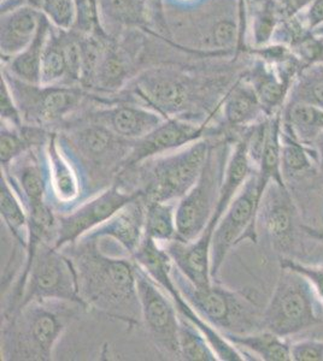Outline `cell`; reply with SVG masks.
I'll return each mask as SVG.
<instances>
[{
	"instance_id": "6da1fadb",
	"label": "cell",
	"mask_w": 323,
	"mask_h": 361,
	"mask_svg": "<svg viewBox=\"0 0 323 361\" xmlns=\"http://www.w3.org/2000/svg\"><path fill=\"white\" fill-rule=\"evenodd\" d=\"M61 250L73 262L78 294L87 308L127 324L141 323L134 259L109 255L99 240L86 236Z\"/></svg>"
},
{
	"instance_id": "7a4b0ae2",
	"label": "cell",
	"mask_w": 323,
	"mask_h": 361,
	"mask_svg": "<svg viewBox=\"0 0 323 361\" xmlns=\"http://www.w3.org/2000/svg\"><path fill=\"white\" fill-rule=\"evenodd\" d=\"M87 307L63 300H35L1 317V359L52 360L63 333Z\"/></svg>"
},
{
	"instance_id": "3957f363",
	"label": "cell",
	"mask_w": 323,
	"mask_h": 361,
	"mask_svg": "<svg viewBox=\"0 0 323 361\" xmlns=\"http://www.w3.org/2000/svg\"><path fill=\"white\" fill-rule=\"evenodd\" d=\"M57 137L81 176L87 200L114 185L135 142L82 118L68 122Z\"/></svg>"
},
{
	"instance_id": "277c9868",
	"label": "cell",
	"mask_w": 323,
	"mask_h": 361,
	"mask_svg": "<svg viewBox=\"0 0 323 361\" xmlns=\"http://www.w3.org/2000/svg\"><path fill=\"white\" fill-rule=\"evenodd\" d=\"M209 147L210 137L198 140L124 169L114 183L127 192L141 194L145 202H179L201 176Z\"/></svg>"
},
{
	"instance_id": "5b68a950",
	"label": "cell",
	"mask_w": 323,
	"mask_h": 361,
	"mask_svg": "<svg viewBox=\"0 0 323 361\" xmlns=\"http://www.w3.org/2000/svg\"><path fill=\"white\" fill-rule=\"evenodd\" d=\"M172 277L181 295L203 319L221 334L245 335L262 330V313L257 305L240 293L213 282L199 288L172 263Z\"/></svg>"
},
{
	"instance_id": "8992f818",
	"label": "cell",
	"mask_w": 323,
	"mask_h": 361,
	"mask_svg": "<svg viewBox=\"0 0 323 361\" xmlns=\"http://www.w3.org/2000/svg\"><path fill=\"white\" fill-rule=\"evenodd\" d=\"M235 141L227 135L210 137L209 151L201 176L177 202L176 240L193 241L209 224L220 199L225 168Z\"/></svg>"
},
{
	"instance_id": "52a82bcc",
	"label": "cell",
	"mask_w": 323,
	"mask_h": 361,
	"mask_svg": "<svg viewBox=\"0 0 323 361\" xmlns=\"http://www.w3.org/2000/svg\"><path fill=\"white\" fill-rule=\"evenodd\" d=\"M323 323V302L312 284L281 267L273 295L262 313V330L288 337Z\"/></svg>"
},
{
	"instance_id": "ba28073f",
	"label": "cell",
	"mask_w": 323,
	"mask_h": 361,
	"mask_svg": "<svg viewBox=\"0 0 323 361\" xmlns=\"http://www.w3.org/2000/svg\"><path fill=\"white\" fill-rule=\"evenodd\" d=\"M3 75L13 92L23 122L28 126L49 129L51 126L68 123L70 116L78 111L86 97L81 87L30 85L10 75L11 81L8 74Z\"/></svg>"
},
{
	"instance_id": "9c48e42d",
	"label": "cell",
	"mask_w": 323,
	"mask_h": 361,
	"mask_svg": "<svg viewBox=\"0 0 323 361\" xmlns=\"http://www.w3.org/2000/svg\"><path fill=\"white\" fill-rule=\"evenodd\" d=\"M135 263L146 270L148 275L155 279L157 283L168 292L172 296V301L177 308V312L181 316L186 317L201 329L208 338L210 345H213V350L216 352L217 357L222 361H242L247 360L245 354L240 349L229 342L218 330L213 328L209 323H206L198 313L191 307V305L181 295L180 290L177 289L172 277V260L168 253L163 250L160 243H155L152 238L143 236V243L139 250L133 255Z\"/></svg>"
},
{
	"instance_id": "30bf717a",
	"label": "cell",
	"mask_w": 323,
	"mask_h": 361,
	"mask_svg": "<svg viewBox=\"0 0 323 361\" xmlns=\"http://www.w3.org/2000/svg\"><path fill=\"white\" fill-rule=\"evenodd\" d=\"M262 197L258 193L257 173L247 178L237 197L217 223L211 243V279L218 276L230 248L244 240L257 243V214Z\"/></svg>"
},
{
	"instance_id": "8fae6325",
	"label": "cell",
	"mask_w": 323,
	"mask_h": 361,
	"mask_svg": "<svg viewBox=\"0 0 323 361\" xmlns=\"http://www.w3.org/2000/svg\"><path fill=\"white\" fill-rule=\"evenodd\" d=\"M135 264L141 324L160 355L180 359V314L172 296L145 269Z\"/></svg>"
},
{
	"instance_id": "7c38bea8",
	"label": "cell",
	"mask_w": 323,
	"mask_h": 361,
	"mask_svg": "<svg viewBox=\"0 0 323 361\" xmlns=\"http://www.w3.org/2000/svg\"><path fill=\"white\" fill-rule=\"evenodd\" d=\"M35 300H63L83 304L78 294V277L73 262L63 250L49 243H41L37 247L29 267L20 306Z\"/></svg>"
},
{
	"instance_id": "4fadbf2b",
	"label": "cell",
	"mask_w": 323,
	"mask_h": 361,
	"mask_svg": "<svg viewBox=\"0 0 323 361\" xmlns=\"http://www.w3.org/2000/svg\"><path fill=\"white\" fill-rule=\"evenodd\" d=\"M141 197L114 185L90 197L68 214H57V238L54 247L61 250L71 245L114 216L123 206Z\"/></svg>"
},
{
	"instance_id": "5bb4252c",
	"label": "cell",
	"mask_w": 323,
	"mask_h": 361,
	"mask_svg": "<svg viewBox=\"0 0 323 361\" xmlns=\"http://www.w3.org/2000/svg\"><path fill=\"white\" fill-rule=\"evenodd\" d=\"M1 176L8 180L27 214L49 205L47 145L32 148L1 166Z\"/></svg>"
},
{
	"instance_id": "9a60e30c",
	"label": "cell",
	"mask_w": 323,
	"mask_h": 361,
	"mask_svg": "<svg viewBox=\"0 0 323 361\" xmlns=\"http://www.w3.org/2000/svg\"><path fill=\"white\" fill-rule=\"evenodd\" d=\"M135 100L143 106L158 112L164 118H184L193 105L192 88L176 74L155 70L136 81L133 87Z\"/></svg>"
},
{
	"instance_id": "2e32d148",
	"label": "cell",
	"mask_w": 323,
	"mask_h": 361,
	"mask_svg": "<svg viewBox=\"0 0 323 361\" xmlns=\"http://www.w3.org/2000/svg\"><path fill=\"white\" fill-rule=\"evenodd\" d=\"M210 121L198 122L179 117L165 119L163 123L148 133V135L135 141L123 170L153 157L180 149L198 140L211 137L213 129L209 126Z\"/></svg>"
},
{
	"instance_id": "e0dca14e",
	"label": "cell",
	"mask_w": 323,
	"mask_h": 361,
	"mask_svg": "<svg viewBox=\"0 0 323 361\" xmlns=\"http://www.w3.org/2000/svg\"><path fill=\"white\" fill-rule=\"evenodd\" d=\"M80 118L104 126L116 135L129 141L148 135L167 119L148 107L128 102L105 103L104 107L88 112Z\"/></svg>"
},
{
	"instance_id": "ac0fdd59",
	"label": "cell",
	"mask_w": 323,
	"mask_h": 361,
	"mask_svg": "<svg viewBox=\"0 0 323 361\" xmlns=\"http://www.w3.org/2000/svg\"><path fill=\"white\" fill-rule=\"evenodd\" d=\"M49 164V205L56 214H68L87 200L81 176L63 152L57 132H52L47 142Z\"/></svg>"
},
{
	"instance_id": "d6986e66",
	"label": "cell",
	"mask_w": 323,
	"mask_h": 361,
	"mask_svg": "<svg viewBox=\"0 0 323 361\" xmlns=\"http://www.w3.org/2000/svg\"><path fill=\"white\" fill-rule=\"evenodd\" d=\"M221 111V123L215 124L220 135H227L239 139L246 129L261 122L268 116L263 111L254 87L247 78H240L227 92L218 105Z\"/></svg>"
},
{
	"instance_id": "ffe728a7",
	"label": "cell",
	"mask_w": 323,
	"mask_h": 361,
	"mask_svg": "<svg viewBox=\"0 0 323 361\" xmlns=\"http://www.w3.org/2000/svg\"><path fill=\"white\" fill-rule=\"evenodd\" d=\"M262 226L270 245L278 253H286L292 245L293 209L287 187L270 182L263 194L257 214V229Z\"/></svg>"
},
{
	"instance_id": "44dd1931",
	"label": "cell",
	"mask_w": 323,
	"mask_h": 361,
	"mask_svg": "<svg viewBox=\"0 0 323 361\" xmlns=\"http://www.w3.org/2000/svg\"><path fill=\"white\" fill-rule=\"evenodd\" d=\"M145 214L146 202L143 197H136L111 216L107 222L90 230L83 236L95 240H111L121 247L128 257L133 258L143 243Z\"/></svg>"
},
{
	"instance_id": "7402d4cb",
	"label": "cell",
	"mask_w": 323,
	"mask_h": 361,
	"mask_svg": "<svg viewBox=\"0 0 323 361\" xmlns=\"http://www.w3.org/2000/svg\"><path fill=\"white\" fill-rule=\"evenodd\" d=\"M215 228L206 226L196 240L184 243L172 240L160 246L172 258V263L196 287H209L211 279V243Z\"/></svg>"
},
{
	"instance_id": "603a6c76",
	"label": "cell",
	"mask_w": 323,
	"mask_h": 361,
	"mask_svg": "<svg viewBox=\"0 0 323 361\" xmlns=\"http://www.w3.org/2000/svg\"><path fill=\"white\" fill-rule=\"evenodd\" d=\"M245 78L254 87L263 111L271 117L283 112L290 87L297 76L257 58Z\"/></svg>"
},
{
	"instance_id": "cb8c5ba5",
	"label": "cell",
	"mask_w": 323,
	"mask_h": 361,
	"mask_svg": "<svg viewBox=\"0 0 323 361\" xmlns=\"http://www.w3.org/2000/svg\"><path fill=\"white\" fill-rule=\"evenodd\" d=\"M41 13L39 8L20 5L13 10L1 13L0 23V52L1 58L13 59L28 47L37 35L40 25Z\"/></svg>"
},
{
	"instance_id": "d4e9b609",
	"label": "cell",
	"mask_w": 323,
	"mask_h": 361,
	"mask_svg": "<svg viewBox=\"0 0 323 361\" xmlns=\"http://www.w3.org/2000/svg\"><path fill=\"white\" fill-rule=\"evenodd\" d=\"M254 173L257 171L249 157V128H247L234 142L227 168H225V180L222 183L220 199L208 226L216 228L217 223L225 214L230 202H233L234 197H237L244 183Z\"/></svg>"
},
{
	"instance_id": "484cf974",
	"label": "cell",
	"mask_w": 323,
	"mask_h": 361,
	"mask_svg": "<svg viewBox=\"0 0 323 361\" xmlns=\"http://www.w3.org/2000/svg\"><path fill=\"white\" fill-rule=\"evenodd\" d=\"M223 336L232 342L237 348L240 349L246 357L254 354L259 360L266 361H290V343L286 337L280 336L278 334L269 330H258L254 333L245 335L235 334H222Z\"/></svg>"
},
{
	"instance_id": "4316f807",
	"label": "cell",
	"mask_w": 323,
	"mask_h": 361,
	"mask_svg": "<svg viewBox=\"0 0 323 361\" xmlns=\"http://www.w3.org/2000/svg\"><path fill=\"white\" fill-rule=\"evenodd\" d=\"M281 112L269 117L266 142L257 169L258 193L262 197L270 182L287 187L281 170Z\"/></svg>"
},
{
	"instance_id": "83f0119b",
	"label": "cell",
	"mask_w": 323,
	"mask_h": 361,
	"mask_svg": "<svg viewBox=\"0 0 323 361\" xmlns=\"http://www.w3.org/2000/svg\"><path fill=\"white\" fill-rule=\"evenodd\" d=\"M281 126L302 144L312 146L323 132V109L287 100L281 112Z\"/></svg>"
},
{
	"instance_id": "f1b7e54d",
	"label": "cell",
	"mask_w": 323,
	"mask_h": 361,
	"mask_svg": "<svg viewBox=\"0 0 323 361\" xmlns=\"http://www.w3.org/2000/svg\"><path fill=\"white\" fill-rule=\"evenodd\" d=\"M51 27L49 20L44 15L33 42L27 49L17 54L8 62V75L30 85H40V68L44 51L49 42Z\"/></svg>"
},
{
	"instance_id": "f546056e",
	"label": "cell",
	"mask_w": 323,
	"mask_h": 361,
	"mask_svg": "<svg viewBox=\"0 0 323 361\" xmlns=\"http://www.w3.org/2000/svg\"><path fill=\"white\" fill-rule=\"evenodd\" d=\"M51 134L52 130L37 126L25 124L22 128H16L1 123L0 164L5 166L29 149L46 146Z\"/></svg>"
},
{
	"instance_id": "4dcf8cb0",
	"label": "cell",
	"mask_w": 323,
	"mask_h": 361,
	"mask_svg": "<svg viewBox=\"0 0 323 361\" xmlns=\"http://www.w3.org/2000/svg\"><path fill=\"white\" fill-rule=\"evenodd\" d=\"M0 214L17 247L25 252L28 246V214L3 176L0 178Z\"/></svg>"
},
{
	"instance_id": "1f68e13d",
	"label": "cell",
	"mask_w": 323,
	"mask_h": 361,
	"mask_svg": "<svg viewBox=\"0 0 323 361\" xmlns=\"http://www.w3.org/2000/svg\"><path fill=\"white\" fill-rule=\"evenodd\" d=\"M281 170L283 180H292L309 173L317 161L314 146L302 144L281 126Z\"/></svg>"
},
{
	"instance_id": "d6a6232c",
	"label": "cell",
	"mask_w": 323,
	"mask_h": 361,
	"mask_svg": "<svg viewBox=\"0 0 323 361\" xmlns=\"http://www.w3.org/2000/svg\"><path fill=\"white\" fill-rule=\"evenodd\" d=\"M145 235L160 245L176 238V207L179 202H145Z\"/></svg>"
},
{
	"instance_id": "836d02e7",
	"label": "cell",
	"mask_w": 323,
	"mask_h": 361,
	"mask_svg": "<svg viewBox=\"0 0 323 361\" xmlns=\"http://www.w3.org/2000/svg\"><path fill=\"white\" fill-rule=\"evenodd\" d=\"M287 100L323 109V62L304 66L299 71Z\"/></svg>"
},
{
	"instance_id": "e575fe53",
	"label": "cell",
	"mask_w": 323,
	"mask_h": 361,
	"mask_svg": "<svg viewBox=\"0 0 323 361\" xmlns=\"http://www.w3.org/2000/svg\"><path fill=\"white\" fill-rule=\"evenodd\" d=\"M128 74L129 69L122 56L111 49L104 54L90 88L104 94H114L124 87Z\"/></svg>"
},
{
	"instance_id": "d590c367",
	"label": "cell",
	"mask_w": 323,
	"mask_h": 361,
	"mask_svg": "<svg viewBox=\"0 0 323 361\" xmlns=\"http://www.w3.org/2000/svg\"><path fill=\"white\" fill-rule=\"evenodd\" d=\"M180 359L187 361L220 360L213 345L201 333V329L180 314Z\"/></svg>"
},
{
	"instance_id": "8d00e7d4",
	"label": "cell",
	"mask_w": 323,
	"mask_h": 361,
	"mask_svg": "<svg viewBox=\"0 0 323 361\" xmlns=\"http://www.w3.org/2000/svg\"><path fill=\"white\" fill-rule=\"evenodd\" d=\"M69 78L66 52L63 47V39L52 33L49 34V42L46 45L40 68L41 86L58 85L61 80Z\"/></svg>"
},
{
	"instance_id": "74e56055",
	"label": "cell",
	"mask_w": 323,
	"mask_h": 361,
	"mask_svg": "<svg viewBox=\"0 0 323 361\" xmlns=\"http://www.w3.org/2000/svg\"><path fill=\"white\" fill-rule=\"evenodd\" d=\"M283 20L276 0H257L252 22L254 46L262 47L269 45Z\"/></svg>"
},
{
	"instance_id": "f35d334b",
	"label": "cell",
	"mask_w": 323,
	"mask_h": 361,
	"mask_svg": "<svg viewBox=\"0 0 323 361\" xmlns=\"http://www.w3.org/2000/svg\"><path fill=\"white\" fill-rule=\"evenodd\" d=\"M39 10L49 20L52 27L63 32H68L76 23V0H40Z\"/></svg>"
},
{
	"instance_id": "ab89813d",
	"label": "cell",
	"mask_w": 323,
	"mask_h": 361,
	"mask_svg": "<svg viewBox=\"0 0 323 361\" xmlns=\"http://www.w3.org/2000/svg\"><path fill=\"white\" fill-rule=\"evenodd\" d=\"M0 116H1V123L16 128H22L25 126L18 105L13 98V92L10 90L8 81L3 74H1V82H0Z\"/></svg>"
},
{
	"instance_id": "60d3db41",
	"label": "cell",
	"mask_w": 323,
	"mask_h": 361,
	"mask_svg": "<svg viewBox=\"0 0 323 361\" xmlns=\"http://www.w3.org/2000/svg\"><path fill=\"white\" fill-rule=\"evenodd\" d=\"M293 361H323V341L303 340L290 343Z\"/></svg>"
},
{
	"instance_id": "b9f144b4",
	"label": "cell",
	"mask_w": 323,
	"mask_h": 361,
	"mask_svg": "<svg viewBox=\"0 0 323 361\" xmlns=\"http://www.w3.org/2000/svg\"><path fill=\"white\" fill-rule=\"evenodd\" d=\"M240 37V29L232 20H222L217 22L213 28V42L220 49H228L237 44Z\"/></svg>"
},
{
	"instance_id": "7bdbcfd3",
	"label": "cell",
	"mask_w": 323,
	"mask_h": 361,
	"mask_svg": "<svg viewBox=\"0 0 323 361\" xmlns=\"http://www.w3.org/2000/svg\"><path fill=\"white\" fill-rule=\"evenodd\" d=\"M281 267H290L292 270L299 272L300 275H303L312 284V287L315 288L316 292L323 302V265L310 267V265L295 263L290 259H283Z\"/></svg>"
},
{
	"instance_id": "ee69618b",
	"label": "cell",
	"mask_w": 323,
	"mask_h": 361,
	"mask_svg": "<svg viewBox=\"0 0 323 361\" xmlns=\"http://www.w3.org/2000/svg\"><path fill=\"white\" fill-rule=\"evenodd\" d=\"M299 13L303 17L307 28L315 30L323 25V0H314L303 13Z\"/></svg>"
},
{
	"instance_id": "f6af8a7d",
	"label": "cell",
	"mask_w": 323,
	"mask_h": 361,
	"mask_svg": "<svg viewBox=\"0 0 323 361\" xmlns=\"http://www.w3.org/2000/svg\"><path fill=\"white\" fill-rule=\"evenodd\" d=\"M110 4L114 13L121 17L133 20L134 17L139 16V0H110Z\"/></svg>"
},
{
	"instance_id": "bcb514c9",
	"label": "cell",
	"mask_w": 323,
	"mask_h": 361,
	"mask_svg": "<svg viewBox=\"0 0 323 361\" xmlns=\"http://www.w3.org/2000/svg\"><path fill=\"white\" fill-rule=\"evenodd\" d=\"M312 1L314 0H287V8L290 13H303Z\"/></svg>"
},
{
	"instance_id": "7dc6e473",
	"label": "cell",
	"mask_w": 323,
	"mask_h": 361,
	"mask_svg": "<svg viewBox=\"0 0 323 361\" xmlns=\"http://www.w3.org/2000/svg\"><path fill=\"white\" fill-rule=\"evenodd\" d=\"M312 146H314L316 153H317V164H319L323 170V132L319 134V137L315 140Z\"/></svg>"
},
{
	"instance_id": "c3c4849f",
	"label": "cell",
	"mask_w": 323,
	"mask_h": 361,
	"mask_svg": "<svg viewBox=\"0 0 323 361\" xmlns=\"http://www.w3.org/2000/svg\"><path fill=\"white\" fill-rule=\"evenodd\" d=\"M316 35H319V37H323V25L319 27V28L315 29V30H312Z\"/></svg>"
}]
</instances>
